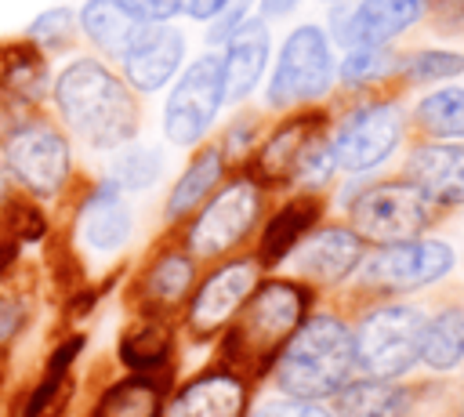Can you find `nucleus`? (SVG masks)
<instances>
[{
    "mask_svg": "<svg viewBox=\"0 0 464 417\" xmlns=\"http://www.w3.org/2000/svg\"><path fill=\"white\" fill-rule=\"evenodd\" d=\"M279 384L294 399H326L348 384L355 370L352 330L334 315L301 319L279 352Z\"/></svg>",
    "mask_w": 464,
    "mask_h": 417,
    "instance_id": "nucleus-4",
    "label": "nucleus"
},
{
    "mask_svg": "<svg viewBox=\"0 0 464 417\" xmlns=\"http://www.w3.org/2000/svg\"><path fill=\"white\" fill-rule=\"evenodd\" d=\"M225 174V149L221 145H203L196 149V156L188 160V167L178 174L167 203H163V218L167 221H181L192 210H199V203L218 189Z\"/></svg>",
    "mask_w": 464,
    "mask_h": 417,
    "instance_id": "nucleus-23",
    "label": "nucleus"
},
{
    "mask_svg": "<svg viewBox=\"0 0 464 417\" xmlns=\"http://www.w3.org/2000/svg\"><path fill=\"white\" fill-rule=\"evenodd\" d=\"M221 105H225L221 58L210 51L188 62V69H181V76L174 80L163 102V138L181 149L199 145Z\"/></svg>",
    "mask_w": 464,
    "mask_h": 417,
    "instance_id": "nucleus-7",
    "label": "nucleus"
},
{
    "mask_svg": "<svg viewBox=\"0 0 464 417\" xmlns=\"http://www.w3.org/2000/svg\"><path fill=\"white\" fill-rule=\"evenodd\" d=\"M341 417H406L410 395L392 384V377L355 381L334 392Z\"/></svg>",
    "mask_w": 464,
    "mask_h": 417,
    "instance_id": "nucleus-26",
    "label": "nucleus"
},
{
    "mask_svg": "<svg viewBox=\"0 0 464 417\" xmlns=\"http://www.w3.org/2000/svg\"><path fill=\"white\" fill-rule=\"evenodd\" d=\"M294 268L312 283H341L362 261V239L355 228H319L294 250Z\"/></svg>",
    "mask_w": 464,
    "mask_h": 417,
    "instance_id": "nucleus-20",
    "label": "nucleus"
},
{
    "mask_svg": "<svg viewBox=\"0 0 464 417\" xmlns=\"http://www.w3.org/2000/svg\"><path fill=\"white\" fill-rule=\"evenodd\" d=\"M392 65H395V54L388 51V44H352V47H344V58L337 65V76H341V83L359 87V83H370V80L388 76Z\"/></svg>",
    "mask_w": 464,
    "mask_h": 417,
    "instance_id": "nucleus-32",
    "label": "nucleus"
},
{
    "mask_svg": "<svg viewBox=\"0 0 464 417\" xmlns=\"http://www.w3.org/2000/svg\"><path fill=\"white\" fill-rule=\"evenodd\" d=\"M348 214H352V228L359 232V239L399 243V239H413L428 228L431 203L410 181H381V185L362 189L352 199Z\"/></svg>",
    "mask_w": 464,
    "mask_h": 417,
    "instance_id": "nucleus-9",
    "label": "nucleus"
},
{
    "mask_svg": "<svg viewBox=\"0 0 464 417\" xmlns=\"http://www.w3.org/2000/svg\"><path fill=\"white\" fill-rule=\"evenodd\" d=\"M326 4H330V0H326Z\"/></svg>",
    "mask_w": 464,
    "mask_h": 417,
    "instance_id": "nucleus-43",
    "label": "nucleus"
},
{
    "mask_svg": "<svg viewBox=\"0 0 464 417\" xmlns=\"http://www.w3.org/2000/svg\"><path fill=\"white\" fill-rule=\"evenodd\" d=\"M0 163L7 167L18 192H25L44 207L62 199L76 178L72 138L44 109L0 138Z\"/></svg>",
    "mask_w": 464,
    "mask_h": 417,
    "instance_id": "nucleus-3",
    "label": "nucleus"
},
{
    "mask_svg": "<svg viewBox=\"0 0 464 417\" xmlns=\"http://www.w3.org/2000/svg\"><path fill=\"white\" fill-rule=\"evenodd\" d=\"M14 196H18V185L11 181V174H7V167L0 163V210H4V207H7V203H11Z\"/></svg>",
    "mask_w": 464,
    "mask_h": 417,
    "instance_id": "nucleus-42",
    "label": "nucleus"
},
{
    "mask_svg": "<svg viewBox=\"0 0 464 417\" xmlns=\"http://www.w3.org/2000/svg\"><path fill=\"white\" fill-rule=\"evenodd\" d=\"M257 268L261 265L254 257H239V261L214 268L199 283V290L192 294V305H188V326L196 337H210L239 312V305L257 286Z\"/></svg>",
    "mask_w": 464,
    "mask_h": 417,
    "instance_id": "nucleus-16",
    "label": "nucleus"
},
{
    "mask_svg": "<svg viewBox=\"0 0 464 417\" xmlns=\"http://www.w3.org/2000/svg\"><path fill=\"white\" fill-rule=\"evenodd\" d=\"M11 283V279H7ZM0 283V355L22 337V330L29 326V301L22 290Z\"/></svg>",
    "mask_w": 464,
    "mask_h": 417,
    "instance_id": "nucleus-35",
    "label": "nucleus"
},
{
    "mask_svg": "<svg viewBox=\"0 0 464 417\" xmlns=\"http://www.w3.org/2000/svg\"><path fill=\"white\" fill-rule=\"evenodd\" d=\"M420 330L424 315L406 305L377 308L352 334L355 366L370 377H399L420 359Z\"/></svg>",
    "mask_w": 464,
    "mask_h": 417,
    "instance_id": "nucleus-8",
    "label": "nucleus"
},
{
    "mask_svg": "<svg viewBox=\"0 0 464 417\" xmlns=\"http://www.w3.org/2000/svg\"><path fill=\"white\" fill-rule=\"evenodd\" d=\"M116 62H120V76L130 83V91L156 94L181 73L185 33L170 22H141V29L134 33V40L123 47V54Z\"/></svg>",
    "mask_w": 464,
    "mask_h": 417,
    "instance_id": "nucleus-14",
    "label": "nucleus"
},
{
    "mask_svg": "<svg viewBox=\"0 0 464 417\" xmlns=\"http://www.w3.org/2000/svg\"><path fill=\"white\" fill-rule=\"evenodd\" d=\"M199 207L203 210L192 218L185 232V247L192 257H221L232 247H239V239L254 228L257 210H261V192L254 181L239 178L225 185L221 192H210L207 203Z\"/></svg>",
    "mask_w": 464,
    "mask_h": 417,
    "instance_id": "nucleus-10",
    "label": "nucleus"
},
{
    "mask_svg": "<svg viewBox=\"0 0 464 417\" xmlns=\"http://www.w3.org/2000/svg\"><path fill=\"white\" fill-rule=\"evenodd\" d=\"M254 417H334V413H326L308 399H279V402H265Z\"/></svg>",
    "mask_w": 464,
    "mask_h": 417,
    "instance_id": "nucleus-38",
    "label": "nucleus"
},
{
    "mask_svg": "<svg viewBox=\"0 0 464 417\" xmlns=\"http://www.w3.org/2000/svg\"><path fill=\"white\" fill-rule=\"evenodd\" d=\"M105 178L120 192H145V189H152L163 178V152L156 145L127 141V145L112 149V160H109Z\"/></svg>",
    "mask_w": 464,
    "mask_h": 417,
    "instance_id": "nucleus-28",
    "label": "nucleus"
},
{
    "mask_svg": "<svg viewBox=\"0 0 464 417\" xmlns=\"http://www.w3.org/2000/svg\"><path fill=\"white\" fill-rule=\"evenodd\" d=\"M406 80L413 83H435V80H453L464 73V54L457 51H442V47H424V51H413L410 58L399 62Z\"/></svg>",
    "mask_w": 464,
    "mask_h": 417,
    "instance_id": "nucleus-34",
    "label": "nucleus"
},
{
    "mask_svg": "<svg viewBox=\"0 0 464 417\" xmlns=\"http://www.w3.org/2000/svg\"><path fill=\"white\" fill-rule=\"evenodd\" d=\"M261 4V18H283L297 7V0H257Z\"/></svg>",
    "mask_w": 464,
    "mask_h": 417,
    "instance_id": "nucleus-41",
    "label": "nucleus"
},
{
    "mask_svg": "<svg viewBox=\"0 0 464 417\" xmlns=\"http://www.w3.org/2000/svg\"><path fill=\"white\" fill-rule=\"evenodd\" d=\"M196 283V257L188 250H160L141 272V297L152 308H174Z\"/></svg>",
    "mask_w": 464,
    "mask_h": 417,
    "instance_id": "nucleus-25",
    "label": "nucleus"
},
{
    "mask_svg": "<svg viewBox=\"0 0 464 417\" xmlns=\"http://www.w3.org/2000/svg\"><path fill=\"white\" fill-rule=\"evenodd\" d=\"M246 11H250L246 0H232L218 18H210V44H225V40L246 22Z\"/></svg>",
    "mask_w": 464,
    "mask_h": 417,
    "instance_id": "nucleus-36",
    "label": "nucleus"
},
{
    "mask_svg": "<svg viewBox=\"0 0 464 417\" xmlns=\"http://www.w3.org/2000/svg\"><path fill=\"white\" fill-rule=\"evenodd\" d=\"M428 7L442 33H464V0H428Z\"/></svg>",
    "mask_w": 464,
    "mask_h": 417,
    "instance_id": "nucleus-39",
    "label": "nucleus"
},
{
    "mask_svg": "<svg viewBox=\"0 0 464 417\" xmlns=\"http://www.w3.org/2000/svg\"><path fill=\"white\" fill-rule=\"evenodd\" d=\"M47 98L62 131L91 152H112L141 131L138 91L102 54H72L51 76Z\"/></svg>",
    "mask_w": 464,
    "mask_h": 417,
    "instance_id": "nucleus-1",
    "label": "nucleus"
},
{
    "mask_svg": "<svg viewBox=\"0 0 464 417\" xmlns=\"http://www.w3.org/2000/svg\"><path fill=\"white\" fill-rule=\"evenodd\" d=\"M127 192H120L109 178L94 181L80 199H76V214H72V236L76 243L94 254V257H109L120 254L134 232V214L123 199Z\"/></svg>",
    "mask_w": 464,
    "mask_h": 417,
    "instance_id": "nucleus-15",
    "label": "nucleus"
},
{
    "mask_svg": "<svg viewBox=\"0 0 464 417\" xmlns=\"http://www.w3.org/2000/svg\"><path fill=\"white\" fill-rule=\"evenodd\" d=\"M413 116L431 138H464V87H439L424 94Z\"/></svg>",
    "mask_w": 464,
    "mask_h": 417,
    "instance_id": "nucleus-31",
    "label": "nucleus"
},
{
    "mask_svg": "<svg viewBox=\"0 0 464 417\" xmlns=\"http://www.w3.org/2000/svg\"><path fill=\"white\" fill-rule=\"evenodd\" d=\"M319 214H323V199H319V196H297V199H290L286 207H279V210L268 218L265 232H261L257 265H276V261H283V257L308 236V228L319 221Z\"/></svg>",
    "mask_w": 464,
    "mask_h": 417,
    "instance_id": "nucleus-24",
    "label": "nucleus"
},
{
    "mask_svg": "<svg viewBox=\"0 0 464 417\" xmlns=\"http://www.w3.org/2000/svg\"><path fill=\"white\" fill-rule=\"evenodd\" d=\"M141 22H174L185 11V0H123Z\"/></svg>",
    "mask_w": 464,
    "mask_h": 417,
    "instance_id": "nucleus-37",
    "label": "nucleus"
},
{
    "mask_svg": "<svg viewBox=\"0 0 464 417\" xmlns=\"http://www.w3.org/2000/svg\"><path fill=\"white\" fill-rule=\"evenodd\" d=\"M334 69L337 65H334L326 29L312 22L297 25L276 58V69L268 80V105L294 109L304 102H319L334 83Z\"/></svg>",
    "mask_w": 464,
    "mask_h": 417,
    "instance_id": "nucleus-6",
    "label": "nucleus"
},
{
    "mask_svg": "<svg viewBox=\"0 0 464 417\" xmlns=\"http://www.w3.org/2000/svg\"><path fill=\"white\" fill-rule=\"evenodd\" d=\"M323 127H326L323 112H297V116L283 120L254 156L257 181H265V185H286V181L323 185L334 170L330 138L323 134Z\"/></svg>",
    "mask_w": 464,
    "mask_h": 417,
    "instance_id": "nucleus-5",
    "label": "nucleus"
},
{
    "mask_svg": "<svg viewBox=\"0 0 464 417\" xmlns=\"http://www.w3.org/2000/svg\"><path fill=\"white\" fill-rule=\"evenodd\" d=\"M228 4H232V0H185V15H188L192 22H210V18H218Z\"/></svg>",
    "mask_w": 464,
    "mask_h": 417,
    "instance_id": "nucleus-40",
    "label": "nucleus"
},
{
    "mask_svg": "<svg viewBox=\"0 0 464 417\" xmlns=\"http://www.w3.org/2000/svg\"><path fill=\"white\" fill-rule=\"evenodd\" d=\"M399 138H402V112L392 102L359 105L341 120V127L330 138L334 167L348 174L373 170L399 149Z\"/></svg>",
    "mask_w": 464,
    "mask_h": 417,
    "instance_id": "nucleus-12",
    "label": "nucleus"
},
{
    "mask_svg": "<svg viewBox=\"0 0 464 417\" xmlns=\"http://www.w3.org/2000/svg\"><path fill=\"white\" fill-rule=\"evenodd\" d=\"M87 417H163V399H160V384L149 381L145 373L123 377L116 384H109L98 402L91 406Z\"/></svg>",
    "mask_w": 464,
    "mask_h": 417,
    "instance_id": "nucleus-27",
    "label": "nucleus"
},
{
    "mask_svg": "<svg viewBox=\"0 0 464 417\" xmlns=\"http://www.w3.org/2000/svg\"><path fill=\"white\" fill-rule=\"evenodd\" d=\"M167 359H170V334H167V326L156 323V319L138 323V326L127 330L123 341H120V363H123L127 370H134V373L160 370V366H167Z\"/></svg>",
    "mask_w": 464,
    "mask_h": 417,
    "instance_id": "nucleus-30",
    "label": "nucleus"
},
{
    "mask_svg": "<svg viewBox=\"0 0 464 417\" xmlns=\"http://www.w3.org/2000/svg\"><path fill=\"white\" fill-rule=\"evenodd\" d=\"M22 36H29V40H33L40 51H47V54L65 51V47L76 44V36H80V29H76V11H72V7H47V11H40V15L25 25Z\"/></svg>",
    "mask_w": 464,
    "mask_h": 417,
    "instance_id": "nucleus-33",
    "label": "nucleus"
},
{
    "mask_svg": "<svg viewBox=\"0 0 464 417\" xmlns=\"http://www.w3.org/2000/svg\"><path fill=\"white\" fill-rule=\"evenodd\" d=\"M51 91V54L29 36H0V138L44 109Z\"/></svg>",
    "mask_w": 464,
    "mask_h": 417,
    "instance_id": "nucleus-11",
    "label": "nucleus"
},
{
    "mask_svg": "<svg viewBox=\"0 0 464 417\" xmlns=\"http://www.w3.org/2000/svg\"><path fill=\"white\" fill-rule=\"evenodd\" d=\"M76 29L102 58H120L141 29V18L123 0H83L76 7Z\"/></svg>",
    "mask_w": 464,
    "mask_h": 417,
    "instance_id": "nucleus-22",
    "label": "nucleus"
},
{
    "mask_svg": "<svg viewBox=\"0 0 464 417\" xmlns=\"http://www.w3.org/2000/svg\"><path fill=\"white\" fill-rule=\"evenodd\" d=\"M428 11V0H359L355 7H334V36L341 47L352 44H392L413 29Z\"/></svg>",
    "mask_w": 464,
    "mask_h": 417,
    "instance_id": "nucleus-17",
    "label": "nucleus"
},
{
    "mask_svg": "<svg viewBox=\"0 0 464 417\" xmlns=\"http://www.w3.org/2000/svg\"><path fill=\"white\" fill-rule=\"evenodd\" d=\"M453 268V250L442 239H399L381 243L370 257L359 261V279L377 290H417L442 279Z\"/></svg>",
    "mask_w": 464,
    "mask_h": 417,
    "instance_id": "nucleus-13",
    "label": "nucleus"
},
{
    "mask_svg": "<svg viewBox=\"0 0 464 417\" xmlns=\"http://www.w3.org/2000/svg\"><path fill=\"white\" fill-rule=\"evenodd\" d=\"M225 51L218 54L221 58V87H225V102H243L257 83H261V73L268 65V51H272V40H268V25L261 15H246V22L221 44Z\"/></svg>",
    "mask_w": 464,
    "mask_h": 417,
    "instance_id": "nucleus-19",
    "label": "nucleus"
},
{
    "mask_svg": "<svg viewBox=\"0 0 464 417\" xmlns=\"http://www.w3.org/2000/svg\"><path fill=\"white\" fill-rule=\"evenodd\" d=\"M420 359L431 370H450L464 359V308H446L435 319H424Z\"/></svg>",
    "mask_w": 464,
    "mask_h": 417,
    "instance_id": "nucleus-29",
    "label": "nucleus"
},
{
    "mask_svg": "<svg viewBox=\"0 0 464 417\" xmlns=\"http://www.w3.org/2000/svg\"><path fill=\"white\" fill-rule=\"evenodd\" d=\"M406 181L431 207L464 203V141H428L406 160Z\"/></svg>",
    "mask_w": 464,
    "mask_h": 417,
    "instance_id": "nucleus-18",
    "label": "nucleus"
},
{
    "mask_svg": "<svg viewBox=\"0 0 464 417\" xmlns=\"http://www.w3.org/2000/svg\"><path fill=\"white\" fill-rule=\"evenodd\" d=\"M304 305H308V290L297 283L268 279L254 286L250 297L232 315V326L221 344L225 359L246 373H265L279 359L297 323L304 319Z\"/></svg>",
    "mask_w": 464,
    "mask_h": 417,
    "instance_id": "nucleus-2",
    "label": "nucleus"
},
{
    "mask_svg": "<svg viewBox=\"0 0 464 417\" xmlns=\"http://www.w3.org/2000/svg\"><path fill=\"white\" fill-rule=\"evenodd\" d=\"M170 417H243L246 388L236 373H203L170 399Z\"/></svg>",
    "mask_w": 464,
    "mask_h": 417,
    "instance_id": "nucleus-21",
    "label": "nucleus"
}]
</instances>
